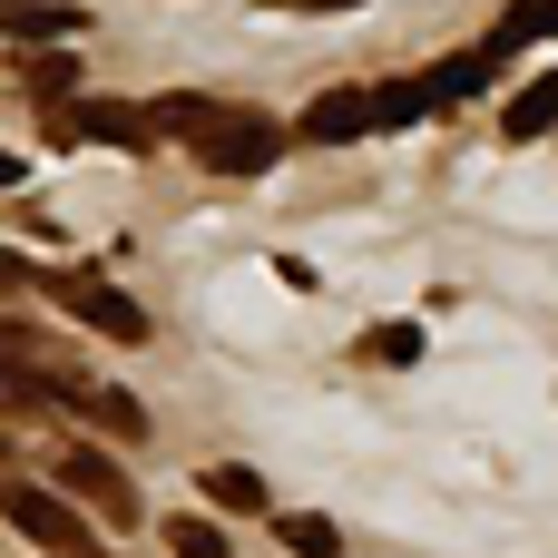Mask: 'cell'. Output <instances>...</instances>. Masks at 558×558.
I'll list each match as a JSON object with an SVG mask.
<instances>
[{"label":"cell","mask_w":558,"mask_h":558,"mask_svg":"<svg viewBox=\"0 0 558 558\" xmlns=\"http://www.w3.org/2000/svg\"><path fill=\"white\" fill-rule=\"evenodd\" d=\"M0 520L20 539H39L49 558H88V530H78V500L49 490V481H0Z\"/></svg>","instance_id":"cell-1"},{"label":"cell","mask_w":558,"mask_h":558,"mask_svg":"<svg viewBox=\"0 0 558 558\" xmlns=\"http://www.w3.org/2000/svg\"><path fill=\"white\" fill-rule=\"evenodd\" d=\"M196 157H206V177H265V167L284 157V128L255 118V108H226V118L196 137Z\"/></svg>","instance_id":"cell-2"},{"label":"cell","mask_w":558,"mask_h":558,"mask_svg":"<svg viewBox=\"0 0 558 558\" xmlns=\"http://www.w3.org/2000/svg\"><path fill=\"white\" fill-rule=\"evenodd\" d=\"M49 481L69 490V500H88V510H108L118 530H137V481L108 461V451H88V441H69L59 461H49Z\"/></svg>","instance_id":"cell-3"},{"label":"cell","mask_w":558,"mask_h":558,"mask_svg":"<svg viewBox=\"0 0 558 558\" xmlns=\"http://www.w3.org/2000/svg\"><path fill=\"white\" fill-rule=\"evenodd\" d=\"M49 137H88V147H128V157H147V147H157V118L128 108V98H78V108H59Z\"/></svg>","instance_id":"cell-4"},{"label":"cell","mask_w":558,"mask_h":558,"mask_svg":"<svg viewBox=\"0 0 558 558\" xmlns=\"http://www.w3.org/2000/svg\"><path fill=\"white\" fill-rule=\"evenodd\" d=\"M59 304H69L88 333H108V343H147V314H137L108 275H59Z\"/></svg>","instance_id":"cell-5"},{"label":"cell","mask_w":558,"mask_h":558,"mask_svg":"<svg viewBox=\"0 0 558 558\" xmlns=\"http://www.w3.org/2000/svg\"><path fill=\"white\" fill-rule=\"evenodd\" d=\"M59 412H78V422H98L108 441H137V432H147V412H137V392H108V383H88V373H59Z\"/></svg>","instance_id":"cell-6"},{"label":"cell","mask_w":558,"mask_h":558,"mask_svg":"<svg viewBox=\"0 0 558 558\" xmlns=\"http://www.w3.org/2000/svg\"><path fill=\"white\" fill-rule=\"evenodd\" d=\"M294 137H304V147H343V137H373V98H363V88H324V98L294 118Z\"/></svg>","instance_id":"cell-7"},{"label":"cell","mask_w":558,"mask_h":558,"mask_svg":"<svg viewBox=\"0 0 558 558\" xmlns=\"http://www.w3.org/2000/svg\"><path fill=\"white\" fill-rule=\"evenodd\" d=\"M147 118H157V137H186V147H196V137H206V128L226 118V98H206V88H167V98H157Z\"/></svg>","instance_id":"cell-8"},{"label":"cell","mask_w":558,"mask_h":558,"mask_svg":"<svg viewBox=\"0 0 558 558\" xmlns=\"http://www.w3.org/2000/svg\"><path fill=\"white\" fill-rule=\"evenodd\" d=\"M500 128H510V147H520V137H549V128H558V69H539V78L500 108Z\"/></svg>","instance_id":"cell-9"},{"label":"cell","mask_w":558,"mask_h":558,"mask_svg":"<svg viewBox=\"0 0 558 558\" xmlns=\"http://www.w3.org/2000/svg\"><path fill=\"white\" fill-rule=\"evenodd\" d=\"M490 69H500V49H461V59H441V69H432V98H441V108H451V98H481V88H490Z\"/></svg>","instance_id":"cell-10"},{"label":"cell","mask_w":558,"mask_h":558,"mask_svg":"<svg viewBox=\"0 0 558 558\" xmlns=\"http://www.w3.org/2000/svg\"><path fill=\"white\" fill-rule=\"evenodd\" d=\"M10 39H78V10L69 0H29V10H0Z\"/></svg>","instance_id":"cell-11"},{"label":"cell","mask_w":558,"mask_h":558,"mask_svg":"<svg viewBox=\"0 0 558 558\" xmlns=\"http://www.w3.org/2000/svg\"><path fill=\"white\" fill-rule=\"evenodd\" d=\"M20 78H29V98H39V108H49V98H59V108H78V59H59V49H49V59H20Z\"/></svg>","instance_id":"cell-12"},{"label":"cell","mask_w":558,"mask_h":558,"mask_svg":"<svg viewBox=\"0 0 558 558\" xmlns=\"http://www.w3.org/2000/svg\"><path fill=\"white\" fill-rule=\"evenodd\" d=\"M422 108H441L432 78H392V88H373V128H412Z\"/></svg>","instance_id":"cell-13"},{"label":"cell","mask_w":558,"mask_h":558,"mask_svg":"<svg viewBox=\"0 0 558 558\" xmlns=\"http://www.w3.org/2000/svg\"><path fill=\"white\" fill-rule=\"evenodd\" d=\"M275 539H284L294 558H333V549H343V530H333L324 510H284V530H275Z\"/></svg>","instance_id":"cell-14"},{"label":"cell","mask_w":558,"mask_h":558,"mask_svg":"<svg viewBox=\"0 0 558 558\" xmlns=\"http://www.w3.org/2000/svg\"><path fill=\"white\" fill-rule=\"evenodd\" d=\"M206 500H216V510H265V481H255L245 461H216V471H206Z\"/></svg>","instance_id":"cell-15"},{"label":"cell","mask_w":558,"mask_h":558,"mask_svg":"<svg viewBox=\"0 0 558 558\" xmlns=\"http://www.w3.org/2000/svg\"><path fill=\"white\" fill-rule=\"evenodd\" d=\"M167 549H177V558H235V549H226V530H216V520H196V510H177V520H167Z\"/></svg>","instance_id":"cell-16"},{"label":"cell","mask_w":558,"mask_h":558,"mask_svg":"<svg viewBox=\"0 0 558 558\" xmlns=\"http://www.w3.org/2000/svg\"><path fill=\"white\" fill-rule=\"evenodd\" d=\"M363 363H422V324H373L363 333Z\"/></svg>","instance_id":"cell-17"},{"label":"cell","mask_w":558,"mask_h":558,"mask_svg":"<svg viewBox=\"0 0 558 558\" xmlns=\"http://www.w3.org/2000/svg\"><path fill=\"white\" fill-rule=\"evenodd\" d=\"M29 284H49V275H39L29 255H0V294H29Z\"/></svg>","instance_id":"cell-18"},{"label":"cell","mask_w":558,"mask_h":558,"mask_svg":"<svg viewBox=\"0 0 558 558\" xmlns=\"http://www.w3.org/2000/svg\"><path fill=\"white\" fill-rule=\"evenodd\" d=\"M265 10H363V0H265Z\"/></svg>","instance_id":"cell-19"},{"label":"cell","mask_w":558,"mask_h":558,"mask_svg":"<svg viewBox=\"0 0 558 558\" xmlns=\"http://www.w3.org/2000/svg\"><path fill=\"white\" fill-rule=\"evenodd\" d=\"M20 177H29V167H20V157H10V147H0V186H20Z\"/></svg>","instance_id":"cell-20"},{"label":"cell","mask_w":558,"mask_h":558,"mask_svg":"<svg viewBox=\"0 0 558 558\" xmlns=\"http://www.w3.org/2000/svg\"><path fill=\"white\" fill-rule=\"evenodd\" d=\"M549 29H558V0H549Z\"/></svg>","instance_id":"cell-21"}]
</instances>
